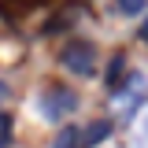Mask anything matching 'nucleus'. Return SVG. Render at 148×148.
<instances>
[{"label": "nucleus", "instance_id": "0eeeda50", "mask_svg": "<svg viewBox=\"0 0 148 148\" xmlns=\"http://www.w3.org/2000/svg\"><path fill=\"white\" fill-rule=\"evenodd\" d=\"M0 148H11V115L0 111Z\"/></svg>", "mask_w": 148, "mask_h": 148}, {"label": "nucleus", "instance_id": "423d86ee", "mask_svg": "<svg viewBox=\"0 0 148 148\" xmlns=\"http://www.w3.org/2000/svg\"><path fill=\"white\" fill-rule=\"evenodd\" d=\"M122 71H126V56L119 52L115 59H111V71H108V89H111V92L119 89V78H122Z\"/></svg>", "mask_w": 148, "mask_h": 148}, {"label": "nucleus", "instance_id": "9d476101", "mask_svg": "<svg viewBox=\"0 0 148 148\" xmlns=\"http://www.w3.org/2000/svg\"><path fill=\"white\" fill-rule=\"evenodd\" d=\"M141 37H145V45H148V18H145V30H141Z\"/></svg>", "mask_w": 148, "mask_h": 148}, {"label": "nucleus", "instance_id": "1a4fd4ad", "mask_svg": "<svg viewBox=\"0 0 148 148\" xmlns=\"http://www.w3.org/2000/svg\"><path fill=\"white\" fill-rule=\"evenodd\" d=\"M8 96H11V92H8V85H4V82H0V104H4Z\"/></svg>", "mask_w": 148, "mask_h": 148}, {"label": "nucleus", "instance_id": "20e7f679", "mask_svg": "<svg viewBox=\"0 0 148 148\" xmlns=\"http://www.w3.org/2000/svg\"><path fill=\"white\" fill-rule=\"evenodd\" d=\"M111 137V119H96L85 133H82V148H96L100 141H108Z\"/></svg>", "mask_w": 148, "mask_h": 148}, {"label": "nucleus", "instance_id": "f03ea898", "mask_svg": "<svg viewBox=\"0 0 148 148\" xmlns=\"http://www.w3.org/2000/svg\"><path fill=\"white\" fill-rule=\"evenodd\" d=\"M74 108H78V92L63 89V85H48L37 100V111H41L45 122H63V119L74 115Z\"/></svg>", "mask_w": 148, "mask_h": 148}, {"label": "nucleus", "instance_id": "39448f33", "mask_svg": "<svg viewBox=\"0 0 148 148\" xmlns=\"http://www.w3.org/2000/svg\"><path fill=\"white\" fill-rule=\"evenodd\" d=\"M52 148H82V133H78L74 126H63L59 133H56Z\"/></svg>", "mask_w": 148, "mask_h": 148}, {"label": "nucleus", "instance_id": "7ed1b4c3", "mask_svg": "<svg viewBox=\"0 0 148 148\" xmlns=\"http://www.w3.org/2000/svg\"><path fill=\"white\" fill-rule=\"evenodd\" d=\"M63 67L74 71L78 78L96 74V48H92L89 41H71V45L63 48Z\"/></svg>", "mask_w": 148, "mask_h": 148}, {"label": "nucleus", "instance_id": "6e6552de", "mask_svg": "<svg viewBox=\"0 0 148 148\" xmlns=\"http://www.w3.org/2000/svg\"><path fill=\"white\" fill-rule=\"evenodd\" d=\"M145 4L148 0H119V11H122V15H141Z\"/></svg>", "mask_w": 148, "mask_h": 148}, {"label": "nucleus", "instance_id": "f257e3e1", "mask_svg": "<svg viewBox=\"0 0 148 148\" xmlns=\"http://www.w3.org/2000/svg\"><path fill=\"white\" fill-rule=\"evenodd\" d=\"M148 100V78L141 71H130L126 82H119V89L111 92V119H133Z\"/></svg>", "mask_w": 148, "mask_h": 148}]
</instances>
